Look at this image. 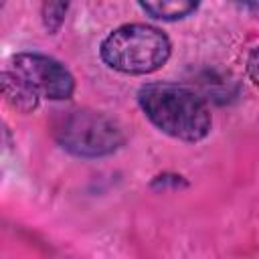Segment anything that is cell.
I'll return each instance as SVG.
<instances>
[{"instance_id":"obj_5","label":"cell","mask_w":259,"mask_h":259,"mask_svg":"<svg viewBox=\"0 0 259 259\" xmlns=\"http://www.w3.org/2000/svg\"><path fill=\"white\" fill-rule=\"evenodd\" d=\"M0 87H2L4 101L12 109H16L20 113H32L38 107V101H40L38 93L24 79H20L16 73H12L10 69L2 71V75H0Z\"/></svg>"},{"instance_id":"obj_8","label":"cell","mask_w":259,"mask_h":259,"mask_svg":"<svg viewBox=\"0 0 259 259\" xmlns=\"http://www.w3.org/2000/svg\"><path fill=\"white\" fill-rule=\"evenodd\" d=\"M247 75L255 85H259V47H255L247 57Z\"/></svg>"},{"instance_id":"obj_6","label":"cell","mask_w":259,"mask_h":259,"mask_svg":"<svg viewBox=\"0 0 259 259\" xmlns=\"http://www.w3.org/2000/svg\"><path fill=\"white\" fill-rule=\"evenodd\" d=\"M146 14H150L156 20H182L186 16H190L196 8L198 2H190V0H160V2H140L138 4Z\"/></svg>"},{"instance_id":"obj_9","label":"cell","mask_w":259,"mask_h":259,"mask_svg":"<svg viewBox=\"0 0 259 259\" xmlns=\"http://www.w3.org/2000/svg\"><path fill=\"white\" fill-rule=\"evenodd\" d=\"M243 8H251V10H259V2H253V4H241Z\"/></svg>"},{"instance_id":"obj_4","label":"cell","mask_w":259,"mask_h":259,"mask_svg":"<svg viewBox=\"0 0 259 259\" xmlns=\"http://www.w3.org/2000/svg\"><path fill=\"white\" fill-rule=\"evenodd\" d=\"M10 71L24 79L38 97L65 101L75 93V77L57 59L40 53H18L10 59Z\"/></svg>"},{"instance_id":"obj_1","label":"cell","mask_w":259,"mask_h":259,"mask_svg":"<svg viewBox=\"0 0 259 259\" xmlns=\"http://www.w3.org/2000/svg\"><path fill=\"white\" fill-rule=\"evenodd\" d=\"M144 115L166 136L180 142H200L208 136L212 115L208 103L190 87L178 83H146L138 91Z\"/></svg>"},{"instance_id":"obj_2","label":"cell","mask_w":259,"mask_h":259,"mask_svg":"<svg viewBox=\"0 0 259 259\" xmlns=\"http://www.w3.org/2000/svg\"><path fill=\"white\" fill-rule=\"evenodd\" d=\"M172 53L166 32L152 24L132 22L113 28L99 45L101 61L125 75H150L162 69Z\"/></svg>"},{"instance_id":"obj_3","label":"cell","mask_w":259,"mask_h":259,"mask_svg":"<svg viewBox=\"0 0 259 259\" xmlns=\"http://www.w3.org/2000/svg\"><path fill=\"white\" fill-rule=\"evenodd\" d=\"M55 142L79 158H103L125 144L123 127L109 115L93 109L61 111L53 121Z\"/></svg>"},{"instance_id":"obj_7","label":"cell","mask_w":259,"mask_h":259,"mask_svg":"<svg viewBox=\"0 0 259 259\" xmlns=\"http://www.w3.org/2000/svg\"><path fill=\"white\" fill-rule=\"evenodd\" d=\"M67 10H69V4L67 2H47V4H42L40 18H42V24H45L47 32L55 34L63 26Z\"/></svg>"}]
</instances>
